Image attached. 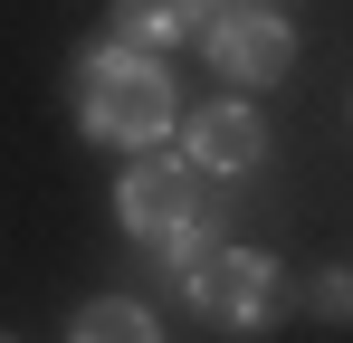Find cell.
Instances as JSON below:
<instances>
[{
  "label": "cell",
  "instance_id": "obj_1",
  "mask_svg": "<svg viewBox=\"0 0 353 343\" xmlns=\"http://www.w3.org/2000/svg\"><path fill=\"white\" fill-rule=\"evenodd\" d=\"M67 96H77V124H86L96 143H115V153H163V134L181 124L172 67L153 48H124V39H105V48L77 57Z\"/></svg>",
  "mask_w": 353,
  "mask_h": 343
},
{
  "label": "cell",
  "instance_id": "obj_2",
  "mask_svg": "<svg viewBox=\"0 0 353 343\" xmlns=\"http://www.w3.org/2000/svg\"><path fill=\"white\" fill-rule=\"evenodd\" d=\"M172 286H181V305H191L201 324H220V334H239V343L277 334L296 315V277L268 258V248H230L220 229L172 258Z\"/></svg>",
  "mask_w": 353,
  "mask_h": 343
},
{
  "label": "cell",
  "instance_id": "obj_3",
  "mask_svg": "<svg viewBox=\"0 0 353 343\" xmlns=\"http://www.w3.org/2000/svg\"><path fill=\"white\" fill-rule=\"evenodd\" d=\"M115 220H124V238L143 258L172 267L181 248L210 238V181H201V163L191 153H134L124 181H115Z\"/></svg>",
  "mask_w": 353,
  "mask_h": 343
},
{
  "label": "cell",
  "instance_id": "obj_4",
  "mask_svg": "<svg viewBox=\"0 0 353 343\" xmlns=\"http://www.w3.org/2000/svg\"><path fill=\"white\" fill-rule=\"evenodd\" d=\"M201 57L220 67V86H277L296 67V19L277 0H230V10L201 29Z\"/></svg>",
  "mask_w": 353,
  "mask_h": 343
},
{
  "label": "cell",
  "instance_id": "obj_5",
  "mask_svg": "<svg viewBox=\"0 0 353 343\" xmlns=\"http://www.w3.org/2000/svg\"><path fill=\"white\" fill-rule=\"evenodd\" d=\"M181 153L201 163V181H248V172L268 163V114L239 105V96H220V105L181 114Z\"/></svg>",
  "mask_w": 353,
  "mask_h": 343
},
{
  "label": "cell",
  "instance_id": "obj_6",
  "mask_svg": "<svg viewBox=\"0 0 353 343\" xmlns=\"http://www.w3.org/2000/svg\"><path fill=\"white\" fill-rule=\"evenodd\" d=\"M230 0H115V39L124 48H201V29L220 19Z\"/></svg>",
  "mask_w": 353,
  "mask_h": 343
},
{
  "label": "cell",
  "instance_id": "obj_7",
  "mask_svg": "<svg viewBox=\"0 0 353 343\" xmlns=\"http://www.w3.org/2000/svg\"><path fill=\"white\" fill-rule=\"evenodd\" d=\"M67 343H163V324H153V305H134V295H96V305H77Z\"/></svg>",
  "mask_w": 353,
  "mask_h": 343
},
{
  "label": "cell",
  "instance_id": "obj_8",
  "mask_svg": "<svg viewBox=\"0 0 353 343\" xmlns=\"http://www.w3.org/2000/svg\"><path fill=\"white\" fill-rule=\"evenodd\" d=\"M296 305H305L315 324H353V267H315V277L296 286Z\"/></svg>",
  "mask_w": 353,
  "mask_h": 343
},
{
  "label": "cell",
  "instance_id": "obj_9",
  "mask_svg": "<svg viewBox=\"0 0 353 343\" xmlns=\"http://www.w3.org/2000/svg\"><path fill=\"white\" fill-rule=\"evenodd\" d=\"M0 343H10V334H0Z\"/></svg>",
  "mask_w": 353,
  "mask_h": 343
}]
</instances>
